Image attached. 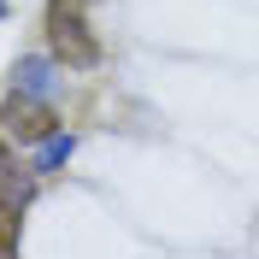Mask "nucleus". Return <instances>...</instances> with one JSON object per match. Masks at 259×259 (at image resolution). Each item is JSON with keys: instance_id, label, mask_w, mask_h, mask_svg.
<instances>
[{"instance_id": "nucleus-1", "label": "nucleus", "mask_w": 259, "mask_h": 259, "mask_svg": "<svg viewBox=\"0 0 259 259\" xmlns=\"http://www.w3.org/2000/svg\"><path fill=\"white\" fill-rule=\"evenodd\" d=\"M48 48L71 71H95L100 65V35L82 18V0H48Z\"/></svg>"}, {"instance_id": "nucleus-2", "label": "nucleus", "mask_w": 259, "mask_h": 259, "mask_svg": "<svg viewBox=\"0 0 259 259\" xmlns=\"http://www.w3.org/2000/svg\"><path fill=\"white\" fill-rule=\"evenodd\" d=\"M0 124L12 130V136H24V142H35V136H48V130H53V112L24 106V100H6V118H0Z\"/></svg>"}]
</instances>
